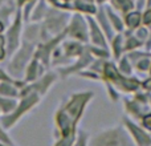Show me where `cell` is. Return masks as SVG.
I'll list each match as a JSON object with an SVG mask.
<instances>
[{
    "label": "cell",
    "instance_id": "obj_1",
    "mask_svg": "<svg viewBox=\"0 0 151 146\" xmlns=\"http://www.w3.org/2000/svg\"><path fill=\"white\" fill-rule=\"evenodd\" d=\"M86 98H88V94H85V96H77L73 101L60 113V116H58V124H60V126L63 128V132L65 136L70 132L72 125H73L76 118L80 114L81 108H82L83 102L86 101Z\"/></svg>",
    "mask_w": 151,
    "mask_h": 146
},
{
    "label": "cell",
    "instance_id": "obj_2",
    "mask_svg": "<svg viewBox=\"0 0 151 146\" xmlns=\"http://www.w3.org/2000/svg\"><path fill=\"white\" fill-rule=\"evenodd\" d=\"M97 146H125V142L121 139L117 132H111L102 136L97 142Z\"/></svg>",
    "mask_w": 151,
    "mask_h": 146
},
{
    "label": "cell",
    "instance_id": "obj_3",
    "mask_svg": "<svg viewBox=\"0 0 151 146\" xmlns=\"http://www.w3.org/2000/svg\"><path fill=\"white\" fill-rule=\"evenodd\" d=\"M129 126H130V129H131V132L134 133V136H135V138L138 139V142L141 145H149L151 144V141H150V138L146 136V134L143 133L142 130H139L137 126H134V125H131V124H129Z\"/></svg>",
    "mask_w": 151,
    "mask_h": 146
},
{
    "label": "cell",
    "instance_id": "obj_4",
    "mask_svg": "<svg viewBox=\"0 0 151 146\" xmlns=\"http://www.w3.org/2000/svg\"><path fill=\"white\" fill-rule=\"evenodd\" d=\"M72 31H73V33L76 35V36L81 37V39H85V35H83V25H82V23H81L80 19H77V21L73 24Z\"/></svg>",
    "mask_w": 151,
    "mask_h": 146
},
{
    "label": "cell",
    "instance_id": "obj_5",
    "mask_svg": "<svg viewBox=\"0 0 151 146\" xmlns=\"http://www.w3.org/2000/svg\"><path fill=\"white\" fill-rule=\"evenodd\" d=\"M139 19H141V15H139V13H137V12L131 13V15L127 16V24L130 27H137L139 23Z\"/></svg>",
    "mask_w": 151,
    "mask_h": 146
},
{
    "label": "cell",
    "instance_id": "obj_6",
    "mask_svg": "<svg viewBox=\"0 0 151 146\" xmlns=\"http://www.w3.org/2000/svg\"><path fill=\"white\" fill-rule=\"evenodd\" d=\"M90 23H91V29H93V40H94L96 43H98V44L104 45V39H102V36H101V33H99V31L97 29V27L94 25L93 21H90Z\"/></svg>",
    "mask_w": 151,
    "mask_h": 146
},
{
    "label": "cell",
    "instance_id": "obj_7",
    "mask_svg": "<svg viewBox=\"0 0 151 146\" xmlns=\"http://www.w3.org/2000/svg\"><path fill=\"white\" fill-rule=\"evenodd\" d=\"M105 72H106V74H107V77L109 78H113V80H117L118 78V73L117 71H115V68L113 65H106V68H105Z\"/></svg>",
    "mask_w": 151,
    "mask_h": 146
},
{
    "label": "cell",
    "instance_id": "obj_8",
    "mask_svg": "<svg viewBox=\"0 0 151 146\" xmlns=\"http://www.w3.org/2000/svg\"><path fill=\"white\" fill-rule=\"evenodd\" d=\"M121 82H122V85L126 86L127 89H137V86H138V82L130 81V80H121Z\"/></svg>",
    "mask_w": 151,
    "mask_h": 146
},
{
    "label": "cell",
    "instance_id": "obj_9",
    "mask_svg": "<svg viewBox=\"0 0 151 146\" xmlns=\"http://www.w3.org/2000/svg\"><path fill=\"white\" fill-rule=\"evenodd\" d=\"M115 1H117V4H119L121 8L125 9V11H127V9H130L131 8V1L130 0H115Z\"/></svg>",
    "mask_w": 151,
    "mask_h": 146
},
{
    "label": "cell",
    "instance_id": "obj_10",
    "mask_svg": "<svg viewBox=\"0 0 151 146\" xmlns=\"http://www.w3.org/2000/svg\"><path fill=\"white\" fill-rule=\"evenodd\" d=\"M0 92L1 93H7V94H15V89L12 88H5V85H1V88H0Z\"/></svg>",
    "mask_w": 151,
    "mask_h": 146
},
{
    "label": "cell",
    "instance_id": "obj_11",
    "mask_svg": "<svg viewBox=\"0 0 151 146\" xmlns=\"http://www.w3.org/2000/svg\"><path fill=\"white\" fill-rule=\"evenodd\" d=\"M78 8H81V9H83V11H88V12H94V7H91V5L78 4Z\"/></svg>",
    "mask_w": 151,
    "mask_h": 146
},
{
    "label": "cell",
    "instance_id": "obj_12",
    "mask_svg": "<svg viewBox=\"0 0 151 146\" xmlns=\"http://www.w3.org/2000/svg\"><path fill=\"white\" fill-rule=\"evenodd\" d=\"M110 17H111V19H113V21H114L115 27H117V28H118V29H121V28H122V25H121L119 20H118V19H117V17H115V16H114V15H113V13H110Z\"/></svg>",
    "mask_w": 151,
    "mask_h": 146
},
{
    "label": "cell",
    "instance_id": "obj_13",
    "mask_svg": "<svg viewBox=\"0 0 151 146\" xmlns=\"http://www.w3.org/2000/svg\"><path fill=\"white\" fill-rule=\"evenodd\" d=\"M70 144H72V138H65V139H63L57 146H70Z\"/></svg>",
    "mask_w": 151,
    "mask_h": 146
},
{
    "label": "cell",
    "instance_id": "obj_14",
    "mask_svg": "<svg viewBox=\"0 0 151 146\" xmlns=\"http://www.w3.org/2000/svg\"><path fill=\"white\" fill-rule=\"evenodd\" d=\"M143 124H145V126H146V128L151 129V116H147V117H145Z\"/></svg>",
    "mask_w": 151,
    "mask_h": 146
},
{
    "label": "cell",
    "instance_id": "obj_15",
    "mask_svg": "<svg viewBox=\"0 0 151 146\" xmlns=\"http://www.w3.org/2000/svg\"><path fill=\"white\" fill-rule=\"evenodd\" d=\"M137 45H138V41H137L135 39H130V40H129V45H127L129 48H134V47H137Z\"/></svg>",
    "mask_w": 151,
    "mask_h": 146
},
{
    "label": "cell",
    "instance_id": "obj_16",
    "mask_svg": "<svg viewBox=\"0 0 151 146\" xmlns=\"http://www.w3.org/2000/svg\"><path fill=\"white\" fill-rule=\"evenodd\" d=\"M143 20H145V23H147V24L151 23V9L149 11V12H146V15H145V19H143Z\"/></svg>",
    "mask_w": 151,
    "mask_h": 146
},
{
    "label": "cell",
    "instance_id": "obj_17",
    "mask_svg": "<svg viewBox=\"0 0 151 146\" xmlns=\"http://www.w3.org/2000/svg\"><path fill=\"white\" fill-rule=\"evenodd\" d=\"M122 69H123V71H125L126 73H129V72H130V68H129V65H127V61H126V60H123V61H122Z\"/></svg>",
    "mask_w": 151,
    "mask_h": 146
},
{
    "label": "cell",
    "instance_id": "obj_18",
    "mask_svg": "<svg viewBox=\"0 0 151 146\" xmlns=\"http://www.w3.org/2000/svg\"><path fill=\"white\" fill-rule=\"evenodd\" d=\"M147 66H149V61H147V60H143V61H141V63H139V68H141V69H146Z\"/></svg>",
    "mask_w": 151,
    "mask_h": 146
},
{
    "label": "cell",
    "instance_id": "obj_19",
    "mask_svg": "<svg viewBox=\"0 0 151 146\" xmlns=\"http://www.w3.org/2000/svg\"><path fill=\"white\" fill-rule=\"evenodd\" d=\"M4 56V51H3V39L0 37V59H3Z\"/></svg>",
    "mask_w": 151,
    "mask_h": 146
},
{
    "label": "cell",
    "instance_id": "obj_20",
    "mask_svg": "<svg viewBox=\"0 0 151 146\" xmlns=\"http://www.w3.org/2000/svg\"><path fill=\"white\" fill-rule=\"evenodd\" d=\"M145 86H146V88H151V80L146 81V82H145Z\"/></svg>",
    "mask_w": 151,
    "mask_h": 146
},
{
    "label": "cell",
    "instance_id": "obj_21",
    "mask_svg": "<svg viewBox=\"0 0 151 146\" xmlns=\"http://www.w3.org/2000/svg\"><path fill=\"white\" fill-rule=\"evenodd\" d=\"M83 145H85V141H83V138H81L80 142L77 144V146H83Z\"/></svg>",
    "mask_w": 151,
    "mask_h": 146
},
{
    "label": "cell",
    "instance_id": "obj_22",
    "mask_svg": "<svg viewBox=\"0 0 151 146\" xmlns=\"http://www.w3.org/2000/svg\"><path fill=\"white\" fill-rule=\"evenodd\" d=\"M0 78H1V80H7V76H5L3 72H0Z\"/></svg>",
    "mask_w": 151,
    "mask_h": 146
},
{
    "label": "cell",
    "instance_id": "obj_23",
    "mask_svg": "<svg viewBox=\"0 0 151 146\" xmlns=\"http://www.w3.org/2000/svg\"><path fill=\"white\" fill-rule=\"evenodd\" d=\"M139 36L145 37V36H146V31H139Z\"/></svg>",
    "mask_w": 151,
    "mask_h": 146
},
{
    "label": "cell",
    "instance_id": "obj_24",
    "mask_svg": "<svg viewBox=\"0 0 151 146\" xmlns=\"http://www.w3.org/2000/svg\"><path fill=\"white\" fill-rule=\"evenodd\" d=\"M1 31H3V24L0 23V32H1Z\"/></svg>",
    "mask_w": 151,
    "mask_h": 146
},
{
    "label": "cell",
    "instance_id": "obj_25",
    "mask_svg": "<svg viewBox=\"0 0 151 146\" xmlns=\"http://www.w3.org/2000/svg\"><path fill=\"white\" fill-rule=\"evenodd\" d=\"M98 1H102V0H98Z\"/></svg>",
    "mask_w": 151,
    "mask_h": 146
},
{
    "label": "cell",
    "instance_id": "obj_26",
    "mask_svg": "<svg viewBox=\"0 0 151 146\" xmlns=\"http://www.w3.org/2000/svg\"><path fill=\"white\" fill-rule=\"evenodd\" d=\"M89 1H90V0H89Z\"/></svg>",
    "mask_w": 151,
    "mask_h": 146
},
{
    "label": "cell",
    "instance_id": "obj_27",
    "mask_svg": "<svg viewBox=\"0 0 151 146\" xmlns=\"http://www.w3.org/2000/svg\"><path fill=\"white\" fill-rule=\"evenodd\" d=\"M21 1H23V0H21Z\"/></svg>",
    "mask_w": 151,
    "mask_h": 146
}]
</instances>
